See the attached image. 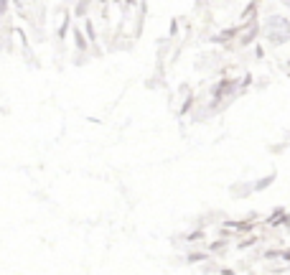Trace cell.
Here are the masks:
<instances>
[{"instance_id":"6da1fadb","label":"cell","mask_w":290,"mask_h":275,"mask_svg":"<svg viewBox=\"0 0 290 275\" xmlns=\"http://www.w3.org/2000/svg\"><path fill=\"white\" fill-rule=\"evenodd\" d=\"M265 33H267V41L270 44H285L290 41V21L287 18H280V16H272L265 26Z\"/></svg>"},{"instance_id":"7a4b0ae2","label":"cell","mask_w":290,"mask_h":275,"mask_svg":"<svg viewBox=\"0 0 290 275\" xmlns=\"http://www.w3.org/2000/svg\"><path fill=\"white\" fill-rule=\"evenodd\" d=\"M282 3H285V6H290V0H282Z\"/></svg>"}]
</instances>
